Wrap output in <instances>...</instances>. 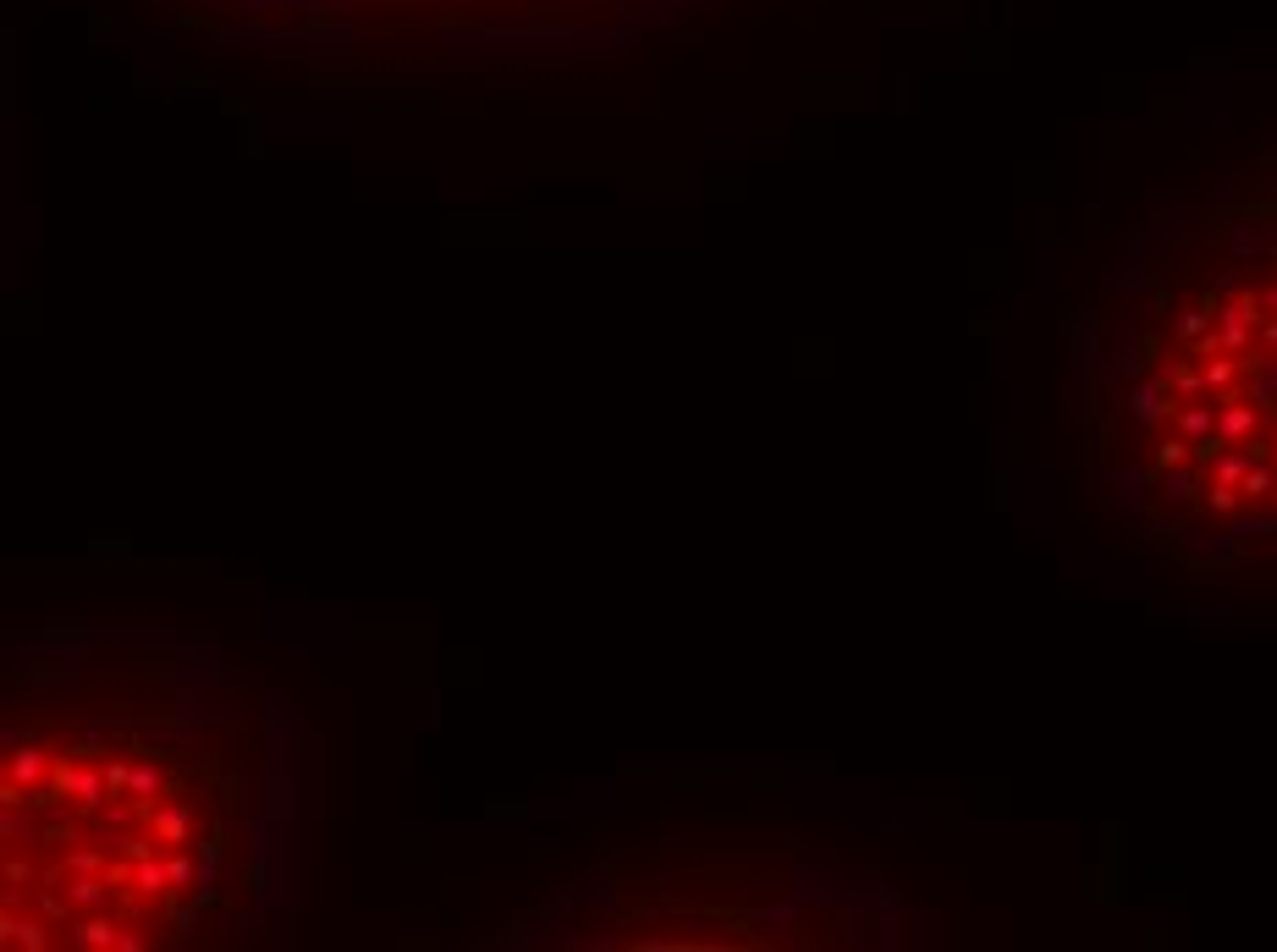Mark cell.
<instances>
[{
  "mask_svg": "<svg viewBox=\"0 0 1277 952\" xmlns=\"http://www.w3.org/2000/svg\"><path fill=\"white\" fill-rule=\"evenodd\" d=\"M243 6H446V12H496V17H557V12H606L628 0H243Z\"/></svg>",
  "mask_w": 1277,
  "mask_h": 952,
  "instance_id": "obj_3",
  "label": "cell"
},
{
  "mask_svg": "<svg viewBox=\"0 0 1277 952\" xmlns=\"http://www.w3.org/2000/svg\"><path fill=\"white\" fill-rule=\"evenodd\" d=\"M0 809L12 947H177L265 892L281 754L227 666L94 639L12 672Z\"/></svg>",
  "mask_w": 1277,
  "mask_h": 952,
  "instance_id": "obj_1",
  "label": "cell"
},
{
  "mask_svg": "<svg viewBox=\"0 0 1277 952\" xmlns=\"http://www.w3.org/2000/svg\"><path fill=\"white\" fill-rule=\"evenodd\" d=\"M1091 414L1140 534L1277 573V171L1134 253L1096 314Z\"/></svg>",
  "mask_w": 1277,
  "mask_h": 952,
  "instance_id": "obj_2",
  "label": "cell"
}]
</instances>
